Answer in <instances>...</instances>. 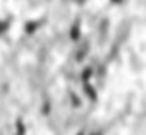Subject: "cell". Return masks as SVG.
<instances>
[{
	"label": "cell",
	"instance_id": "cell-4",
	"mask_svg": "<svg viewBox=\"0 0 146 135\" xmlns=\"http://www.w3.org/2000/svg\"><path fill=\"white\" fill-rule=\"evenodd\" d=\"M75 135H88V132H86V129H79Z\"/></svg>",
	"mask_w": 146,
	"mask_h": 135
},
{
	"label": "cell",
	"instance_id": "cell-1",
	"mask_svg": "<svg viewBox=\"0 0 146 135\" xmlns=\"http://www.w3.org/2000/svg\"><path fill=\"white\" fill-rule=\"evenodd\" d=\"M27 134V126L22 118H17L15 122V135H26Z\"/></svg>",
	"mask_w": 146,
	"mask_h": 135
},
{
	"label": "cell",
	"instance_id": "cell-3",
	"mask_svg": "<svg viewBox=\"0 0 146 135\" xmlns=\"http://www.w3.org/2000/svg\"><path fill=\"white\" fill-rule=\"evenodd\" d=\"M88 135H103V134L100 132V129H96V131H92V132H89Z\"/></svg>",
	"mask_w": 146,
	"mask_h": 135
},
{
	"label": "cell",
	"instance_id": "cell-2",
	"mask_svg": "<svg viewBox=\"0 0 146 135\" xmlns=\"http://www.w3.org/2000/svg\"><path fill=\"white\" fill-rule=\"evenodd\" d=\"M85 92H86V95L89 96V99H90L92 102H96V101H98V95H96V91H93V89H88V86H86Z\"/></svg>",
	"mask_w": 146,
	"mask_h": 135
}]
</instances>
